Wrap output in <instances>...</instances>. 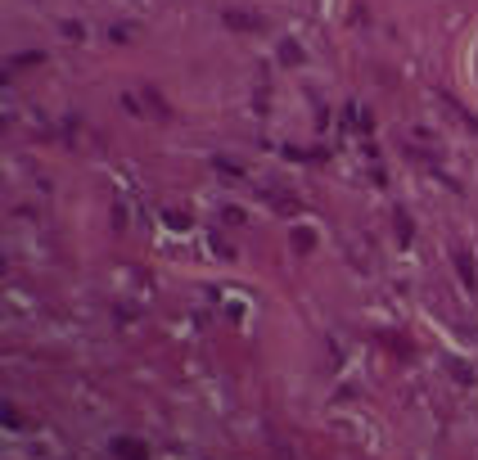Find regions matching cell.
Returning <instances> with one entry per match:
<instances>
[{"label": "cell", "instance_id": "obj_1", "mask_svg": "<svg viewBox=\"0 0 478 460\" xmlns=\"http://www.w3.org/2000/svg\"><path fill=\"white\" fill-rule=\"evenodd\" d=\"M113 452H118V460H149V447L136 443V438H118V443H113Z\"/></svg>", "mask_w": 478, "mask_h": 460}, {"label": "cell", "instance_id": "obj_2", "mask_svg": "<svg viewBox=\"0 0 478 460\" xmlns=\"http://www.w3.org/2000/svg\"><path fill=\"white\" fill-rule=\"evenodd\" d=\"M452 262H456V271H461L465 289H478V271H474V257H470V253H452Z\"/></svg>", "mask_w": 478, "mask_h": 460}, {"label": "cell", "instance_id": "obj_3", "mask_svg": "<svg viewBox=\"0 0 478 460\" xmlns=\"http://www.w3.org/2000/svg\"><path fill=\"white\" fill-rule=\"evenodd\" d=\"M311 244H316V235H311V230H298V235H293V248H298V253H307Z\"/></svg>", "mask_w": 478, "mask_h": 460}]
</instances>
